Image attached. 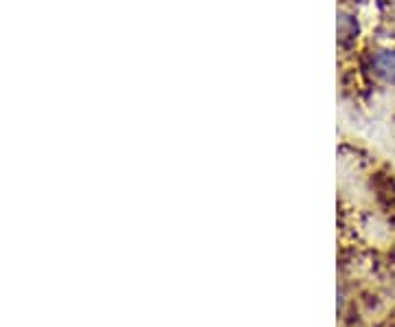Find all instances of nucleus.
Returning a JSON list of instances; mask_svg holds the SVG:
<instances>
[{"instance_id":"1","label":"nucleus","mask_w":395,"mask_h":327,"mask_svg":"<svg viewBox=\"0 0 395 327\" xmlns=\"http://www.w3.org/2000/svg\"><path fill=\"white\" fill-rule=\"evenodd\" d=\"M371 68L378 77L395 81V51H378L371 59Z\"/></svg>"}]
</instances>
